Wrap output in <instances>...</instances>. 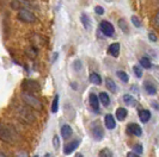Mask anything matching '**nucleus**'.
Here are the masks:
<instances>
[{
	"mask_svg": "<svg viewBox=\"0 0 159 157\" xmlns=\"http://www.w3.org/2000/svg\"><path fill=\"white\" fill-rule=\"evenodd\" d=\"M99 29H101V31L103 32V35H105L107 37H111L114 35V26L107 20H103L102 23L99 24Z\"/></svg>",
	"mask_w": 159,
	"mask_h": 157,
	"instance_id": "nucleus-7",
	"label": "nucleus"
},
{
	"mask_svg": "<svg viewBox=\"0 0 159 157\" xmlns=\"http://www.w3.org/2000/svg\"><path fill=\"white\" fill-rule=\"evenodd\" d=\"M1 139L6 143H12V142L16 141L17 138V134L16 130L10 125H2L1 126Z\"/></svg>",
	"mask_w": 159,
	"mask_h": 157,
	"instance_id": "nucleus-2",
	"label": "nucleus"
},
{
	"mask_svg": "<svg viewBox=\"0 0 159 157\" xmlns=\"http://www.w3.org/2000/svg\"><path fill=\"white\" fill-rule=\"evenodd\" d=\"M17 116L25 124H31V123L35 121V116H34V113L28 107H19Z\"/></svg>",
	"mask_w": 159,
	"mask_h": 157,
	"instance_id": "nucleus-3",
	"label": "nucleus"
},
{
	"mask_svg": "<svg viewBox=\"0 0 159 157\" xmlns=\"http://www.w3.org/2000/svg\"><path fill=\"white\" fill-rule=\"evenodd\" d=\"M18 19H19L20 22L26 23V24H32L37 20L36 16L32 13L31 11L25 10V8H20V10L18 11Z\"/></svg>",
	"mask_w": 159,
	"mask_h": 157,
	"instance_id": "nucleus-4",
	"label": "nucleus"
},
{
	"mask_svg": "<svg viewBox=\"0 0 159 157\" xmlns=\"http://www.w3.org/2000/svg\"><path fill=\"white\" fill-rule=\"evenodd\" d=\"M30 42H31L32 47L36 48V49H39V48L44 45L46 39H44L43 36H41V35H39V33H32L31 37H30Z\"/></svg>",
	"mask_w": 159,
	"mask_h": 157,
	"instance_id": "nucleus-6",
	"label": "nucleus"
},
{
	"mask_svg": "<svg viewBox=\"0 0 159 157\" xmlns=\"http://www.w3.org/2000/svg\"><path fill=\"white\" fill-rule=\"evenodd\" d=\"M0 157H6V156H5L4 154H1V155H0Z\"/></svg>",
	"mask_w": 159,
	"mask_h": 157,
	"instance_id": "nucleus-40",
	"label": "nucleus"
},
{
	"mask_svg": "<svg viewBox=\"0 0 159 157\" xmlns=\"http://www.w3.org/2000/svg\"><path fill=\"white\" fill-rule=\"evenodd\" d=\"M95 12L97 13V15H99V16H101V15H103L104 13V8L102 7V6H96Z\"/></svg>",
	"mask_w": 159,
	"mask_h": 157,
	"instance_id": "nucleus-33",
	"label": "nucleus"
},
{
	"mask_svg": "<svg viewBox=\"0 0 159 157\" xmlns=\"http://www.w3.org/2000/svg\"><path fill=\"white\" fill-rule=\"evenodd\" d=\"M74 69H77V70H80V69H81V62H80V61H75V62H74Z\"/></svg>",
	"mask_w": 159,
	"mask_h": 157,
	"instance_id": "nucleus-35",
	"label": "nucleus"
},
{
	"mask_svg": "<svg viewBox=\"0 0 159 157\" xmlns=\"http://www.w3.org/2000/svg\"><path fill=\"white\" fill-rule=\"evenodd\" d=\"M90 82L93 83V85H101V83H102V78L99 76V74L92 73V74L90 75Z\"/></svg>",
	"mask_w": 159,
	"mask_h": 157,
	"instance_id": "nucleus-20",
	"label": "nucleus"
},
{
	"mask_svg": "<svg viewBox=\"0 0 159 157\" xmlns=\"http://www.w3.org/2000/svg\"><path fill=\"white\" fill-rule=\"evenodd\" d=\"M127 132L129 134H133V136H136V137H140L143 134V130L141 127L138 125V124H129L127 126Z\"/></svg>",
	"mask_w": 159,
	"mask_h": 157,
	"instance_id": "nucleus-10",
	"label": "nucleus"
},
{
	"mask_svg": "<svg viewBox=\"0 0 159 157\" xmlns=\"http://www.w3.org/2000/svg\"><path fill=\"white\" fill-rule=\"evenodd\" d=\"M105 86H107V88H108L110 92H112V93H116V92H117V86H116V83L114 82V80H111L110 78H105Z\"/></svg>",
	"mask_w": 159,
	"mask_h": 157,
	"instance_id": "nucleus-16",
	"label": "nucleus"
},
{
	"mask_svg": "<svg viewBox=\"0 0 159 157\" xmlns=\"http://www.w3.org/2000/svg\"><path fill=\"white\" fill-rule=\"evenodd\" d=\"M123 101L126 102L127 105H129V106H136V104H138V101L130 94L123 95Z\"/></svg>",
	"mask_w": 159,
	"mask_h": 157,
	"instance_id": "nucleus-21",
	"label": "nucleus"
},
{
	"mask_svg": "<svg viewBox=\"0 0 159 157\" xmlns=\"http://www.w3.org/2000/svg\"><path fill=\"white\" fill-rule=\"evenodd\" d=\"M22 100H23L24 104H25L28 107H31V108L37 110V111L42 110V104H41L40 100H39L36 96H34V95H31L30 93H28V92H24L23 94H22Z\"/></svg>",
	"mask_w": 159,
	"mask_h": 157,
	"instance_id": "nucleus-1",
	"label": "nucleus"
},
{
	"mask_svg": "<svg viewBox=\"0 0 159 157\" xmlns=\"http://www.w3.org/2000/svg\"><path fill=\"white\" fill-rule=\"evenodd\" d=\"M35 157H37V156H35Z\"/></svg>",
	"mask_w": 159,
	"mask_h": 157,
	"instance_id": "nucleus-41",
	"label": "nucleus"
},
{
	"mask_svg": "<svg viewBox=\"0 0 159 157\" xmlns=\"http://www.w3.org/2000/svg\"><path fill=\"white\" fill-rule=\"evenodd\" d=\"M148 37H150V40H152V42H157V39H158L154 32H150L148 33Z\"/></svg>",
	"mask_w": 159,
	"mask_h": 157,
	"instance_id": "nucleus-34",
	"label": "nucleus"
},
{
	"mask_svg": "<svg viewBox=\"0 0 159 157\" xmlns=\"http://www.w3.org/2000/svg\"><path fill=\"white\" fill-rule=\"evenodd\" d=\"M133 150L138 152V154H141L143 152V145H140V144H135L134 146H133Z\"/></svg>",
	"mask_w": 159,
	"mask_h": 157,
	"instance_id": "nucleus-32",
	"label": "nucleus"
},
{
	"mask_svg": "<svg viewBox=\"0 0 159 157\" xmlns=\"http://www.w3.org/2000/svg\"><path fill=\"white\" fill-rule=\"evenodd\" d=\"M99 157H112V154H111V151L109 149H103V150H101V152H99Z\"/></svg>",
	"mask_w": 159,
	"mask_h": 157,
	"instance_id": "nucleus-28",
	"label": "nucleus"
},
{
	"mask_svg": "<svg viewBox=\"0 0 159 157\" xmlns=\"http://www.w3.org/2000/svg\"><path fill=\"white\" fill-rule=\"evenodd\" d=\"M153 22H154V25L159 28V10L156 12V15H154V18H153Z\"/></svg>",
	"mask_w": 159,
	"mask_h": 157,
	"instance_id": "nucleus-31",
	"label": "nucleus"
},
{
	"mask_svg": "<svg viewBox=\"0 0 159 157\" xmlns=\"http://www.w3.org/2000/svg\"><path fill=\"white\" fill-rule=\"evenodd\" d=\"M72 134H73V130H72L71 126L68 125V124L62 125V127H61V136L64 137L65 139H68L72 136Z\"/></svg>",
	"mask_w": 159,
	"mask_h": 157,
	"instance_id": "nucleus-13",
	"label": "nucleus"
},
{
	"mask_svg": "<svg viewBox=\"0 0 159 157\" xmlns=\"http://www.w3.org/2000/svg\"><path fill=\"white\" fill-rule=\"evenodd\" d=\"M57 110H59V95L56 94V96L54 98V100H53V104H52V112L56 113Z\"/></svg>",
	"mask_w": 159,
	"mask_h": 157,
	"instance_id": "nucleus-25",
	"label": "nucleus"
},
{
	"mask_svg": "<svg viewBox=\"0 0 159 157\" xmlns=\"http://www.w3.org/2000/svg\"><path fill=\"white\" fill-rule=\"evenodd\" d=\"M116 75H117L120 80H121V81H123V82H128V81H129V76H128V74L126 73V71L119 70L117 73H116Z\"/></svg>",
	"mask_w": 159,
	"mask_h": 157,
	"instance_id": "nucleus-24",
	"label": "nucleus"
},
{
	"mask_svg": "<svg viewBox=\"0 0 159 157\" xmlns=\"http://www.w3.org/2000/svg\"><path fill=\"white\" fill-rule=\"evenodd\" d=\"M143 87H145V91H146L150 95H154L156 93H157V88L153 86L152 83H150L148 81H146V82H145V86Z\"/></svg>",
	"mask_w": 159,
	"mask_h": 157,
	"instance_id": "nucleus-19",
	"label": "nucleus"
},
{
	"mask_svg": "<svg viewBox=\"0 0 159 157\" xmlns=\"http://www.w3.org/2000/svg\"><path fill=\"white\" fill-rule=\"evenodd\" d=\"M91 132H92V136L96 141H101L104 136V130L102 125L99 124V121H95L92 125H91Z\"/></svg>",
	"mask_w": 159,
	"mask_h": 157,
	"instance_id": "nucleus-5",
	"label": "nucleus"
},
{
	"mask_svg": "<svg viewBox=\"0 0 159 157\" xmlns=\"http://www.w3.org/2000/svg\"><path fill=\"white\" fill-rule=\"evenodd\" d=\"M108 53L114 57H119L120 54V43H112L108 49Z\"/></svg>",
	"mask_w": 159,
	"mask_h": 157,
	"instance_id": "nucleus-14",
	"label": "nucleus"
},
{
	"mask_svg": "<svg viewBox=\"0 0 159 157\" xmlns=\"http://www.w3.org/2000/svg\"><path fill=\"white\" fill-rule=\"evenodd\" d=\"M139 119L143 123H147L151 119V112L148 110H141L139 111Z\"/></svg>",
	"mask_w": 159,
	"mask_h": 157,
	"instance_id": "nucleus-15",
	"label": "nucleus"
},
{
	"mask_svg": "<svg viewBox=\"0 0 159 157\" xmlns=\"http://www.w3.org/2000/svg\"><path fill=\"white\" fill-rule=\"evenodd\" d=\"M140 64L143 66V68H146V69H150L151 68V62H150V60L147 57H141L140 58Z\"/></svg>",
	"mask_w": 159,
	"mask_h": 157,
	"instance_id": "nucleus-26",
	"label": "nucleus"
},
{
	"mask_svg": "<svg viewBox=\"0 0 159 157\" xmlns=\"http://www.w3.org/2000/svg\"><path fill=\"white\" fill-rule=\"evenodd\" d=\"M79 144H80L79 139H75V141H72V142H70V143H67L64 148V154L65 155H70V154H72L74 150L79 146Z\"/></svg>",
	"mask_w": 159,
	"mask_h": 157,
	"instance_id": "nucleus-9",
	"label": "nucleus"
},
{
	"mask_svg": "<svg viewBox=\"0 0 159 157\" xmlns=\"http://www.w3.org/2000/svg\"><path fill=\"white\" fill-rule=\"evenodd\" d=\"M75 157H83V155H81V154H77V155H75Z\"/></svg>",
	"mask_w": 159,
	"mask_h": 157,
	"instance_id": "nucleus-39",
	"label": "nucleus"
},
{
	"mask_svg": "<svg viewBox=\"0 0 159 157\" xmlns=\"http://www.w3.org/2000/svg\"><path fill=\"white\" fill-rule=\"evenodd\" d=\"M99 101L102 102L104 106H108L110 104V98L107 93L102 92V93H99Z\"/></svg>",
	"mask_w": 159,
	"mask_h": 157,
	"instance_id": "nucleus-22",
	"label": "nucleus"
},
{
	"mask_svg": "<svg viewBox=\"0 0 159 157\" xmlns=\"http://www.w3.org/2000/svg\"><path fill=\"white\" fill-rule=\"evenodd\" d=\"M23 88L25 89V92L28 93H31V92H36L40 89V86L36 81H32V80H25L23 82Z\"/></svg>",
	"mask_w": 159,
	"mask_h": 157,
	"instance_id": "nucleus-8",
	"label": "nucleus"
},
{
	"mask_svg": "<svg viewBox=\"0 0 159 157\" xmlns=\"http://www.w3.org/2000/svg\"><path fill=\"white\" fill-rule=\"evenodd\" d=\"M127 157H140L139 155H136V154H134V152H128Z\"/></svg>",
	"mask_w": 159,
	"mask_h": 157,
	"instance_id": "nucleus-37",
	"label": "nucleus"
},
{
	"mask_svg": "<svg viewBox=\"0 0 159 157\" xmlns=\"http://www.w3.org/2000/svg\"><path fill=\"white\" fill-rule=\"evenodd\" d=\"M127 114H128V111L126 108H123V107H120L116 110V117L119 119L120 121H123L126 118H127Z\"/></svg>",
	"mask_w": 159,
	"mask_h": 157,
	"instance_id": "nucleus-17",
	"label": "nucleus"
},
{
	"mask_svg": "<svg viewBox=\"0 0 159 157\" xmlns=\"http://www.w3.org/2000/svg\"><path fill=\"white\" fill-rule=\"evenodd\" d=\"M132 23L135 28H141V22L136 16H132Z\"/></svg>",
	"mask_w": 159,
	"mask_h": 157,
	"instance_id": "nucleus-29",
	"label": "nucleus"
},
{
	"mask_svg": "<svg viewBox=\"0 0 159 157\" xmlns=\"http://www.w3.org/2000/svg\"><path fill=\"white\" fill-rule=\"evenodd\" d=\"M80 20H81V24L84 25V28L86 30H90V28H91V20H90V18H89V16L86 13H81Z\"/></svg>",
	"mask_w": 159,
	"mask_h": 157,
	"instance_id": "nucleus-18",
	"label": "nucleus"
},
{
	"mask_svg": "<svg viewBox=\"0 0 159 157\" xmlns=\"http://www.w3.org/2000/svg\"><path fill=\"white\" fill-rule=\"evenodd\" d=\"M133 71H134V74L136 75V78H143V69H141V67L140 66H134L133 67Z\"/></svg>",
	"mask_w": 159,
	"mask_h": 157,
	"instance_id": "nucleus-27",
	"label": "nucleus"
},
{
	"mask_svg": "<svg viewBox=\"0 0 159 157\" xmlns=\"http://www.w3.org/2000/svg\"><path fill=\"white\" fill-rule=\"evenodd\" d=\"M104 124H105V126L109 130H112V129L116 127V121H115V119H114V117H112L111 114H107L105 116V118H104Z\"/></svg>",
	"mask_w": 159,
	"mask_h": 157,
	"instance_id": "nucleus-12",
	"label": "nucleus"
},
{
	"mask_svg": "<svg viewBox=\"0 0 159 157\" xmlns=\"http://www.w3.org/2000/svg\"><path fill=\"white\" fill-rule=\"evenodd\" d=\"M89 101H90V105L93 110L98 111V108H99V96H97L95 93H91L89 96Z\"/></svg>",
	"mask_w": 159,
	"mask_h": 157,
	"instance_id": "nucleus-11",
	"label": "nucleus"
},
{
	"mask_svg": "<svg viewBox=\"0 0 159 157\" xmlns=\"http://www.w3.org/2000/svg\"><path fill=\"white\" fill-rule=\"evenodd\" d=\"M53 145L56 150L59 149V145H60V141H59V137L57 136H54L53 137Z\"/></svg>",
	"mask_w": 159,
	"mask_h": 157,
	"instance_id": "nucleus-30",
	"label": "nucleus"
},
{
	"mask_svg": "<svg viewBox=\"0 0 159 157\" xmlns=\"http://www.w3.org/2000/svg\"><path fill=\"white\" fill-rule=\"evenodd\" d=\"M17 157H28V154L25 152V151H20L19 154H18V156Z\"/></svg>",
	"mask_w": 159,
	"mask_h": 157,
	"instance_id": "nucleus-36",
	"label": "nucleus"
},
{
	"mask_svg": "<svg viewBox=\"0 0 159 157\" xmlns=\"http://www.w3.org/2000/svg\"><path fill=\"white\" fill-rule=\"evenodd\" d=\"M44 157H54V156H53L52 154H46V155H44Z\"/></svg>",
	"mask_w": 159,
	"mask_h": 157,
	"instance_id": "nucleus-38",
	"label": "nucleus"
},
{
	"mask_svg": "<svg viewBox=\"0 0 159 157\" xmlns=\"http://www.w3.org/2000/svg\"><path fill=\"white\" fill-rule=\"evenodd\" d=\"M119 26L121 28V30L125 32V33H128L129 32V29H128V24L127 22L123 19V18H121L119 20Z\"/></svg>",
	"mask_w": 159,
	"mask_h": 157,
	"instance_id": "nucleus-23",
	"label": "nucleus"
}]
</instances>
